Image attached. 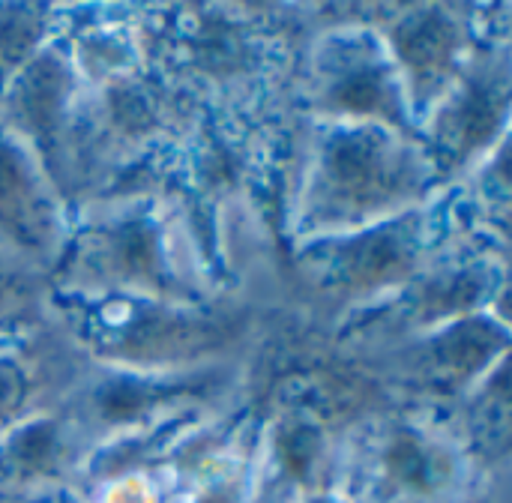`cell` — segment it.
I'll return each mask as SVG.
<instances>
[{
	"instance_id": "obj_1",
	"label": "cell",
	"mask_w": 512,
	"mask_h": 503,
	"mask_svg": "<svg viewBox=\"0 0 512 503\" xmlns=\"http://www.w3.org/2000/svg\"><path fill=\"white\" fill-rule=\"evenodd\" d=\"M99 503H162V495L147 474L129 471L108 477V483L99 492Z\"/></svg>"
}]
</instances>
